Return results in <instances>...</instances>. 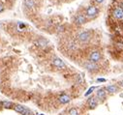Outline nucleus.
I'll return each mask as SVG.
<instances>
[{
    "label": "nucleus",
    "instance_id": "f257e3e1",
    "mask_svg": "<svg viewBox=\"0 0 123 115\" xmlns=\"http://www.w3.org/2000/svg\"><path fill=\"white\" fill-rule=\"evenodd\" d=\"M84 15H85L86 18L93 19V18H95L99 15V9L96 6H94V5H90V6H88L86 8Z\"/></svg>",
    "mask_w": 123,
    "mask_h": 115
},
{
    "label": "nucleus",
    "instance_id": "f03ea898",
    "mask_svg": "<svg viewBox=\"0 0 123 115\" xmlns=\"http://www.w3.org/2000/svg\"><path fill=\"white\" fill-rule=\"evenodd\" d=\"M88 60L94 63H99L102 60V53L99 50H92L90 51V53L88 55Z\"/></svg>",
    "mask_w": 123,
    "mask_h": 115
},
{
    "label": "nucleus",
    "instance_id": "7ed1b4c3",
    "mask_svg": "<svg viewBox=\"0 0 123 115\" xmlns=\"http://www.w3.org/2000/svg\"><path fill=\"white\" fill-rule=\"evenodd\" d=\"M111 17L116 20H123V8L120 6H116L112 9Z\"/></svg>",
    "mask_w": 123,
    "mask_h": 115
},
{
    "label": "nucleus",
    "instance_id": "20e7f679",
    "mask_svg": "<svg viewBox=\"0 0 123 115\" xmlns=\"http://www.w3.org/2000/svg\"><path fill=\"white\" fill-rule=\"evenodd\" d=\"M84 69H86L89 72H95L97 71H99L100 67L98 65V63H94V62H91V61H86L85 63L83 64Z\"/></svg>",
    "mask_w": 123,
    "mask_h": 115
},
{
    "label": "nucleus",
    "instance_id": "39448f33",
    "mask_svg": "<svg viewBox=\"0 0 123 115\" xmlns=\"http://www.w3.org/2000/svg\"><path fill=\"white\" fill-rule=\"evenodd\" d=\"M78 40L80 42V43H87V42L91 39V32L90 31H83L80 32L78 36H77Z\"/></svg>",
    "mask_w": 123,
    "mask_h": 115
},
{
    "label": "nucleus",
    "instance_id": "423d86ee",
    "mask_svg": "<svg viewBox=\"0 0 123 115\" xmlns=\"http://www.w3.org/2000/svg\"><path fill=\"white\" fill-rule=\"evenodd\" d=\"M96 98L98 99V101H99V102H105L106 100H107V97H108V93H107V91H106V89L105 88H99L97 91H96Z\"/></svg>",
    "mask_w": 123,
    "mask_h": 115
},
{
    "label": "nucleus",
    "instance_id": "0eeeda50",
    "mask_svg": "<svg viewBox=\"0 0 123 115\" xmlns=\"http://www.w3.org/2000/svg\"><path fill=\"white\" fill-rule=\"evenodd\" d=\"M99 104V101L96 96H90L87 99V106L89 109H95Z\"/></svg>",
    "mask_w": 123,
    "mask_h": 115
},
{
    "label": "nucleus",
    "instance_id": "6e6552de",
    "mask_svg": "<svg viewBox=\"0 0 123 115\" xmlns=\"http://www.w3.org/2000/svg\"><path fill=\"white\" fill-rule=\"evenodd\" d=\"M86 20H87V18H86V17H85V15L84 14H78L76 17H75V19H74V21H75V23L77 24V25H83V24H85L86 23Z\"/></svg>",
    "mask_w": 123,
    "mask_h": 115
},
{
    "label": "nucleus",
    "instance_id": "1a4fd4ad",
    "mask_svg": "<svg viewBox=\"0 0 123 115\" xmlns=\"http://www.w3.org/2000/svg\"><path fill=\"white\" fill-rule=\"evenodd\" d=\"M53 65L54 67L58 68V69H61V70H63V69L66 68V65H65V63H64V61H63L62 59L58 58V57H54V58L53 59Z\"/></svg>",
    "mask_w": 123,
    "mask_h": 115
},
{
    "label": "nucleus",
    "instance_id": "9d476101",
    "mask_svg": "<svg viewBox=\"0 0 123 115\" xmlns=\"http://www.w3.org/2000/svg\"><path fill=\"white\" fill-rule=\"evenodd\" d=\"M106 91L108 94H110V95H112V94H115L119 91V87L117 84H110V85H108L105 87Z\"/></svg>",
    "mask_w": 123,
    "mask_h": 115
},
{
    "label": "nucleus",
    "instance_id": "9b49d317",
    "mask_svg": "<svg viewBox=\"0 0 123 115\" xmlns=\"http://www.w3.org/2000/svg\"><path fill=\"white\" fill-rule=\"evenodd\" d=\"M58 101L60 103H62V104H67L71 102V97L68 96L67 94H62V95H60L58 97Z\"/></svg>",
    "mask_w": 123,
    "mask_h": 115
},
{
    "label": "nucleus",
    "instance_id": "f8f14e48",
    "mask_svg": "<svg viewBox=\"0 0 123 115\" xmlns=\"http://www.w3.org/2000/svg\"><path fill=\"white\" fill-rule=\"evenodd\" d=\"M35 44H36L38 47H48V42L46 39H44V38H40L38 41L35 42Z\"/></svg>",
    "mask_w": 123,
    "mask_h": 115
},
{
    "label": "nucleus",
    "instance_id": "ddd939ff",
    "mask_svg": "<svg viewBox=\"0 0 123 115\" xmlns=\"http://www.w3.org/2000/svg\"><path fill=\"white\" fill-rule=\"evenodd\" d=\"M14 109H15V111H17V112H18V113H20V114H24L25 113V111H26V107L25 106H22V104H16V106H14V107H13Z\"/></svg>",
    "mask_w": 123,
    "mask_h": 115
},
{
    "label": "nucleus",
    "instance_id": "4468645a",
    "mask_svg": "<svg viewBox=\"0 0 123 115\" xmlns=\"http://www.w3.org/2000/svg\"><path fill=\"white\" fill-rule=\"evenodd\" d=\"M1 106L6 108V109H9V108H12L14 106H13V102H10V101H3L1 102Z\"/></svg>",
    "mask_w": 123,
    "mask_h": 115
},
{
    "label": "nucleus",
    "instance_id": "2eb2a0df",
    "mask_svg": "<svg viewBox=\"0 0 123 115\" xmlns=\"http://www.w3.org/2000/svg\"><path fill=\"white\" fill-rule=\"evenodd\" d=\"M114 47L118 51H123V40H119V41L115 42Z\"/></svg>",
    "mask_w": 123,
    "mask_h": 115
},
{
    "label": "nucleus",
    "instance_id": "dca6fc26",
    "mask_svg": "<svg viewBox=\"0 0 123 115\" xmlns=\"http://www.w3.org/2000/svg\"><path fill=\"white\" fill-rule=\"evenodd\" d=\"M68 115H79V111L76 107H72L68 111Z\"/></svg>",
    "mask_w": 123,
    "mask_h": 115
},
{
    "label": "nucleus",
    "instance_id": "f3484780",
    "mask_svg": "<svg viewBox=\"0 0 123 115\" xmlns=\"http://www.w3.org/2000/svg\"><path fill=\"white\" fill-rule=\"evenodd\" d=\"M68 48L70 49V50H76L77 48H78V45L75 43V42H70V43L68 44Z\"/></svg>",
    "mask_w": 123,
    "mask_h": 115
},
{
    "label": "nucleus",
    "instance_id": "a211bd4d",
    "mask_svg": "<svg viewBox=\"0 0 123 115\" xmlns=\"http://www.w3.org/2000/svg\"><path fill=\"white\" fill-rule=\"evenodd\" d=\"M25 5L29 9H32L35 7V2H34V0H25Z\"/></svg>",
    "mask_w": 123,
    "mask_h": 115
},
{
    "label": "nucleus",
    "instance_id": "6ab92c4d",
    "mask_svg": "<svg viewBox=\"0 0 123 115\" xmlns=\"http://www.w3.org/2000/svg\"><path fill=\"white\" fill-rule=\"evenodd\" d=\"M96 89H97V87H96V86H91V87H90V88H89V89H88V90L85 92L84 96H85V97H88V96H90L91 94L93 93V92H94Z\"/></svg>",
    "mask_w": 123,
    "mask_h": 115
},
{
    "label": "nucleus",
    "instance_id": "aec40b11",
    "mask_svg": "<svg viewBox=\"0 0 123 115\" xmlns=\"http://www.w3.org/2000/svg\"><path fill=\"white\" fill-rule=\"evenodd\" d=\"M77 77H78V83H81V82H83V77H81L80 75H79Z\"/></svg>",
    "mask_w": 123,
    "mask_h": 115
},
{
    "label": "nucleus",
    "instance_id": "412c9836",
    "mask_svg": "<svg viewBox=\"0 0 123 115\" xmlns=\"http://www.w3.org/2000/svg\"><path fill=\"white\" fill-rule=\"evenodd\" d=\"M4 9H5V7H4V5L2 4V3H0V14H1L3 11H4Z\"/></svg>",
    "mask_w": 123,
    "mask_h": 115
},
{
    "label": "nucleus",
    "instance_id": "4be33fe9",
    "mask_svg": "<svg viewBox=\"0 0 123 115\" xmlns=\"http://www.w3.org/2000/svg\"><path fill=\"white\" fill-rule=\"evenodd\" d=\"M118 87H119V88H121V89L123 90V80H121V81H119V82H118Z\"/></svg>",
    "mask_w": 123,
    "mask_h": 115
},
{
    "label": "nucleus",
    "instance_id": "5701e85b",
    "mask_svg": "<svg viewBox=\"0 0 123 115\" xmlns=\"http://www.w3.org/2000/svg\"><path fill=\"white\" fill-rule=\"evenodd\" d=\"M107 81V79H105V78H98L97 79V82H106Z\"/></svg>",
    "mask_w": 123,
    "mask_h": 115
},
{
    "label": "nucleus",
    "instance_id": "b1692460",
    "mask_svg": "<svg viewBox=\"0 0 123 115\" xmlns=\"http://www.w3.org/2000/svg\"><path fill=\"white\" fill-rule=\"evenodd\" d=\"M94 1H95L97 4H101V3H103L105 0H94Z\"/></svg>",
    "mask_w": 123,
    "mask_h": 115
},
{
    "label": "nucleus",
    "instance_id": "393cba45",
    "mask_svg": "<svg viewBox=\"0 0 123 115\" xmlns=\"http://www.w3.org/2000/svg\"><path fill=\"white\" fill-rule=\"evenodd\" d=\"M18 26H19L20 28H23V27H25V24H24V23H22V22H19V23H18Z\"/></svg>",
    "mask_w": 123,
    "mask_h": 115
},
{
    "label": "nucleus",
    "instance_id": "a878e982",
    "mask_svg": "<svg viewBox=\"0 0 123 115\" xmlns=\"http://www.w3.org/2000/svg\"><path fill=\"white\" fill-rule=\"evenodd\" d=\"M2 27H3V23H2L1 21H0V29H1Z\"/></svg>",
    "mask_w": 123,
    "mask_h": 115
},
{
    "label": "nucleus",
    "instance_id": "bb28decb",
    "mask_svg": "<svg viewBox=\"0 0 123 115\" xmlns=\"http://www.w3.org/2000/svg\"><path fill=\"white\" fill-rule=\"evenodd\" d=\"M120 7H122V8H123V1H122V3H121V6H120Z\"/></svg>",
    "mask_w": 123,
    "mask_h": 115
},
{
    "label": "nucleus",
    "instance_id": "cd10ccee",
    "mask_svg": "<svg viewBox=\"0 0 123 115\" xmlns=\"http://www.w3.org/2000/svg\"><path fill=\"white\" fill-rule=\"evenodd\" d=\"M39 115H44V114H39Z\"/></svg>",
    "mask_w": 123,
    "mask_h": 115
}]
</instances>
